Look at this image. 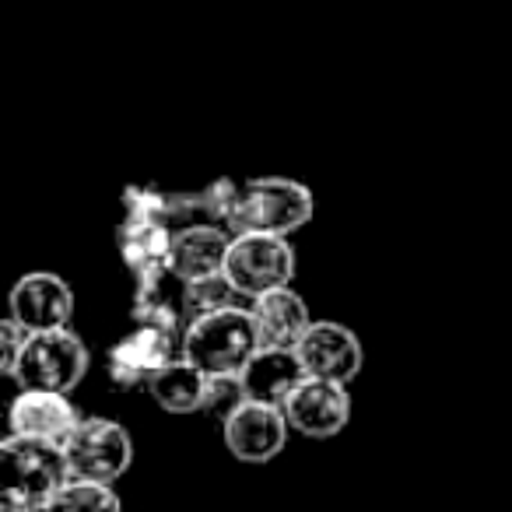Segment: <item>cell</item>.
<instances>
[{"label": "cell", "mask_w": 512, "mask_h": 512, "mask_svg": "<svg viewBox=\"0 0 512 512\" xmlns=\"http://www.w3.org/2000/svg\"><path fill=\"white\" fill-rule=\"evenodd\" d=\"M0 470H4L0 502L8 509H50L53 495L71 477V463L60 442L15 432L0 442Z\"/></svg>", "instance_id": "cell-1"}, {"label": "cell", "mask_w": 512, "mask_h": 512, "mask_svg": "<svg viewBox=\"0 0 512 512\" xmlns=\"http://www.w3.org/2000/svg\"><path fill=\"white\" fill-rule=\"evenodd\" d=\"M256 348H260V330H256L253 309L239 302L186 320L183 344H179V351L207 376H239Z\"/></svg>", "instance_id": "cell-2"}, {"label": "cell", "mask_w": 512, "mask_h": 512, "mask_svg": "<svg viewBox=\"0 0 512 512\" xmlns=\"http://www.w3.org/2000/svg\"><path fill=\"white\" fill-rule=\"evenodd\" d=\"M309 221H313V193H309V186L281 176H264L242 183L225 214V228L232 235H292L302 225H309Z\"/></svg>", "instance_id": "cell-3"}, {"label": "cell", "mask_w": 512, "mask_h": 512, "mask_svg": "<svg viewBox=\"0 0 512 512\" xmlns=\"http://www.w3.org/2000/svg\"><path fill=\"white\" fill-rule=\"evenodd\" d=\"M88 365H92V355L71 327L29 330V341L11 379H18L22 390L71 393L88 376Z\"/></svg>", "instance_id": "cell-4"}, {"label": "cell", "mask_w": 512, "mask_h": 512, "mask_svg": "<svg viewBox=\"0 0 512 512\" xmlns=\"http://www.w3.org/2000/svg\"><path fill=\"white\" fill-rule=\"evenodd\" d=\"M225 278L235 285L242 299L285 288L295 278V249L288 235L271 232H242L232 235V246L225 256Z\"/></svg>", "instance_id": "cell-5"}, {"label": "cell", "mask_w": 512, "mask_h": 512, "mask_svg": "<svg viewBox=\"0 0 512 512\" xmlns=\"http://www.w3.org/2000/svg\"><path fill=\"white\" fill-rule=\"evenodd\" d=\"M71 474L92 477V481H120L134 460V442L127 428L113 418H81L78 428L64 442Z\"/></svg>", "instance_id": "cell-6"}, {"label": "cell", "mask_w": 512, "mask_h": 512, "mask_svg": "<svg viewBox=\"0 0 512 512\" xmlns=\"http://www.w3.org/2000/svg\"><path fill=\"white\" fill-rule=\"evenodd\" d=\"M288 414L281 404H264V400H242L221 425L228 453L239 463H271L288 446Z\"/></svg>", "instance_id": "cell-7"}, {"label": "cell", "mask_w": 512, "mask_h": 512, "mask_svg": "<svg viewBox=\"0 0 512 512\" xmlns=\"http://www.w3.org/2000/svg\"><path fill=\"white\" fill-rule=\"evenodd\" d=\"M281 407H285L292 432L306 439H334L351 421L348 383H334V379L306 376Z\"/></svg>", "instance_id": "cell-8"}, {"label": "cell", "mask_w": 512, "mask_h": 512, "mask_svg": "<svg viewBox=\"0 0 512 512\" xmlns=\"http://www.w3.org/2000/svg\"><path fill=\"white\" fill-rule=\"evenodd\" d=\"M302 358L306 376L316 379H334V383H351L362 372L365 351L355 330H348L344 323L330 320H313L309 330L302 334V341L295 344Z\"/></svg>", "instance_id": "cell-9"}, {"label": "cell", "mask_w": 512, "mask_h": 512, "mask_svg": "<svg viewBox=\"0 0 512 512\" xmlns=\"http://www.w3.org/2000/svg\"><path fill=\"white\" fill-rule=\"evenodd\" d=\"M176 344H183L179 334L158 327V323H141V327L130 330V334L109 351V376H113V383L120 386V390L148 383L165 362L176 358Z\"/></svg>", "instance_id": "cell-10"}, {"label": "cell", "mask_w": 512, "mask_h": 512, "mask_svg": "<svg viewBox=\"0 0 512 512\" xmlns=\"http://www.w3.org/2000/svg\"><path fill=\"white\" fill-rule=\"evenodd\" d=\"M11 316L25 330L67 327L74 316V292L60 274L32 271L11 288Z\"/></svg>", "instance_id": "cell-11"}, {"label": "cell", "mask_w": 512, "mask_h": 512, "mask_svg": "<svg viewBox=\"0 0 512 512\" xmlns=\"http://www.w3.org/2000/svg\"><path fill=\"white\" fill-rule=\"evenodd\" d=\"M71 393L57 390H22L11 404L8 425L15 435H32V439L60 442L64 446L67 435L78 428L81 414L71 404Z\"/></svg>", "instance_id": "cell-12"}, {"label": "cell", "mask_w": 512, "mask_h": 512, "mask_svg": "<svg viewBox=\"0 0 512 512\" xmlns=\"http://www.w3.org/2000/svg\"><path fill=\"white\" fill-rule=\"evenodd\" d=\"M232 246V232L218 225H186L179 232H172V249H169V278L197 281L207 274L225 271V256Z\"/></svg>", "instance_id": "cell-13"}, {"label": "cell", "mask_w": 512, "mask_h": 512, "mask_svg": "<svg viewBox=\"0 0 512 512\" xmlns=\"http://www.w3.org/2000/svg\"><path fill=\"white\" fill-rule=\"evenodd\" d=\"M242 390L249 400H264V404H285L292 397L295 386L306 379L302 358L295 348H274V344H260L256 355L239 372Z\"/></svg>", "instance_id": "cell-14"}, {"label": "cell", "mask_w": 512, "mask_h": 512, "mask_svg": "<svg viewBox=\"0 0 512 512\" xmlns=\"http://www.w3.org/2000/svg\"><path fill=\"white\" fill-rule=\"evenodd\" d=\"M169 249L172 232L158 218H127L120 228V253L134 271L137 285L158 288V281L169 274Z\"/></svg>", "instance_id": "cell-15"}, {"label": "cell", "mask_w": 512, "mask_h": 512, "mask_svg": "<svg viewBox=\"0 0 512 512\" xmlns=\"http://www.w3.org/2000/svg\"><path fill=\"white\" fill-rule=\"evenodd\" d=\"M249 309H253L256 330H260V344H274V348H295L313 323L309 306L302 302V295L292 292V285L256 295L249 299Z\"/></svg>", "instance_id": "cell-16"}, {"label": "cell", "mask_w": 512, "mask_h": 512, "mask_svg": "<svg viewBox=\"0 0 512 512\" xmlns=\"http://www.w3.org/2000/svg\"><path fill=\"white\" fill-rule=\"evenodd\" d=\"M207 383H211V376L179 351V355L172 358V362H165L144 386H148L151 400H155L162 411L193 414V411H204Z\"/></svg>", "instance_id": "cell-17"}, {"label": "cell", "mask_w": 512, "mask_h": 512, "mask_svg": "<svg viewBox=\"0 0 512 512\" xmlns=\"http://www.w3.org/2000/svg\"><path fill=\"white\" fill-rule=\"evenodd\" d=\"M242 295L235 292V285L221 274H207V278H197V281H183V316L193 320L200 313H211V309H221V306H235Z\"/></svg>", "instance_id": "cell-18"}, {"label": "cell", "mask_w": 512, "mask_h": 512, "mask_svg": "<svg viewBox=\"0 0 512 512\" xmlns=\"http://www.w3.org/2000/svg\"><path fill=\"white\" fill-rule=\"evenodd\" d=\"M50 509H120V495L113 491V484L71 474L64 488L53 495Z\"/></svg>", "instance_id": "cell-19"}, {"label": "cell", "mask_w": 512, "mask_h": 512, "mask_svg": "<svg viewBox=\"0 0 512 512\" xmlns=\"http://www.w3.org/2000/svg\"><path fill=\"white\" fill-rule=\"evenodd\" d=\"M242 400H246V390H242L239 376H211V383H207L204 414H211L218 425H225V418L242 404Z\"/></svg>", "instance_id": "cell-20"}, {"label": "cell", "mask_w": 512, "mask_h": 512, "mask_svg": "<svg viewBox=\"0 0 512 512\" xmlns=\"http://www.w3.org/2000/svg\"><path fill=\"white\" fill-rule=\"evenodd\" d=\"M25 341H29V330H25L15 316H8V320L0 323V372L15 376V365H18V358H22Z\"/></svg>", "instance_id": "cell-21"}]
</instances>
